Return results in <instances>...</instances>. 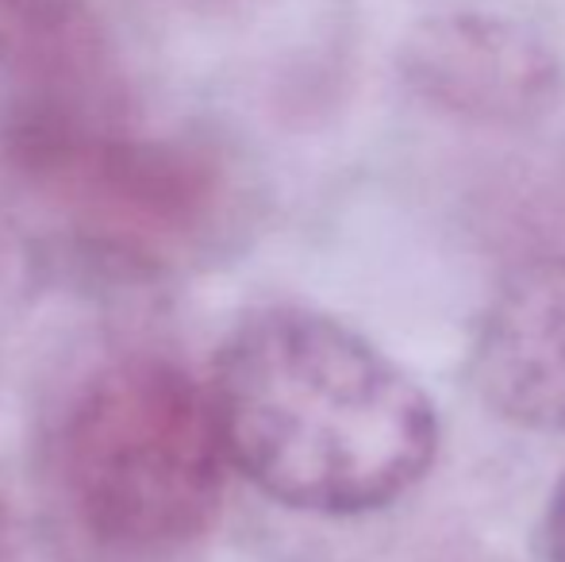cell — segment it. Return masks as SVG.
I'll list each match as a JSON object with an SVG mask.
<instances>
[{
  "label": "cell",
  "mask_w": 565,
  "mask_h": 562,
  "mask_svg": "<svg viewBox=\"0 0 565 562\" xmlns=\"http://www.w3.org/2000/svg\"><path fill=\"white\" fill-rule=\"evenodd\" d=\"M4 150L66 224L116 255L181 263L238 224V185L216 150L135 136L119 113H8Z\"/></svg>",
  "instance_id": "3"
},
{
  "label": "cell",
  "mask_w": 565,
  "mask_h": 562,
  "mask_svg": "<svg viewBox=\"0 0 565 562\" xmlns=\"http://www.w3.org/2000/svg\"><path fill=\"white\" fill-rule=\"evenodd\" d=\"M0 77L8 113H116L93 0H0Z\"/></svg>",
  "instance_id": "6"
},
{
  "label": "cell",
  "mask_w": 565,
  "mask_h": 562,
  "mask_svg": "<svg viewBox=\"0 0 565 562\" xmlns=\"http://www.w3.org/2000/svg\"><path fill=\"white\" fill-rule=\"evenodd\" d=\"M227 466L209 390L166 354H116L46 432L54 536L74 562H178L216 524Z\"/></svg>",
  "instance_id": "2"
},
{
  "label": "cell",
  "mask_w": 565,
  "mask_h": 562,
  "mask_svg": "<svg viewBox=\"0 0 565 562\" xmlns=\"http://www.w3.org/2000/svg\"><path fill=\"white\" fill-rule=\"evenodd\" d=\"M546 559L565 562V478L558 481L551 509H546Z\"/></svg>",
  "instance_id": "7"
},
{
  "label": "cell",
  "mask_w": 565,
  "mask_h": 562,
  "mask_svg": "<svg viewBox=\"0 0 565 562\" xmlns=\"http://www.w3.org/2000/svg\"><path fill=\"white\" fill-rule=\"evenodd\" d=\"M209 397L227 463L312 517L388 509L439 458V409L424 385L316 308L246 312L220 343Z\"/></svg>",
  "instance_id": "1"
},
{
  "label": "cell",
  "mask_w": 565,
  "mask_h": 562,
  "mask_svg": "<svg viewBox=\"0 0 565 562\" xmlns=\"http://www.w3.org/2000/svg\"><path fill=\"white\" fill-rule=\"evenodd\" d=\"M469 378L500 421L565 435V251L527 258L500 282L477 320Z\"/></svg>",
  "instance_id": "5"
},
{
  "label": "cell",
  "mask_w": 565,
  "mask_h": 562,
  "mask_svg": "<svg viewBox=\"0 0 565 562\" xmlns=\"http://www.w3.org/2000/svg\"><path fill=\"white\" fill-rule=\"evenodd\" d=\"M401 77L431 113L497 131L531 128L565 97V62L551 39L515 15L481 8L416 23L401 46Z\"/></svg>",
  "instance_id": "4"
}]
</instances>
